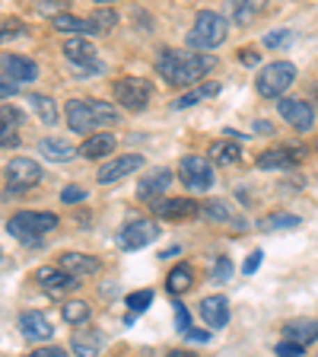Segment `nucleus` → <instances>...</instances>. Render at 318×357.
Returning a JSON list of instances; mask_svg holds the SVG:
<instances>
[{
	"instance_id": "5701e85b",
	"label": "nucleus",
	"mask_w": 318,
	"mask_h": 357,
	"mask_svg": "<svg viewBox=\"0 0 318 357\" xmlns=\"http://www.w3.org/2000/svg\"><path fill=\"white\" fill-rule=\"evenodd\" d=\"M38 153L45 156V160H51V163H67V160H74L77 156V147L70 141H64V137H42L38 141Z\"/></svg>"
},
{
	"instance_id": "4468645a",
	"label": "nucleus",
	"mask_w": 318,
	"mask_h": 357,
	"mask_svg": "<svg viewBox=\"0 0 318 357\" xmlns=\"http://www.w3.org/2000/svg\"><path fill=\"white\" fill-rule=\"evenodd\" d=\"M153 239H159V227L153 220H131L121 230V245H125L127 252H137V249L150 245Z\"/></svg>"
},
{
	"instance_id": "ddd939ff",
	"label": "nucleus",
	"mask_w": 318,
	"mask_h": 357,
	"mask_svg": "<svg viewBox=\"0 0 318 357\" xmlns=\"http://www.w3.org/2000/svg\"><path fill=\"white\" fill-rule=\"evenodd\" d=\"M305 160V150L296 147V144H289V147H271L255 160L258 169H293Z\"/></svg>"
},
{
	"instance_id": "7c9ffc66",
	"label": "nucleus",
	"mask_w": 318,
	"mask_h": 357,
	"mask_svg": "<svg viewBox=\"0 0 318 357\" xmlns=\"http://www.w3.org/2000/svg\"><path fill=\"white\" fill-rule=\"evenodd\" d=\"M105 344V335L102 332H74V351L77 354H83V357H93V354H99V348Z\"/></svg>"
},
{
	"instance_id": "6e6552de",
	"label": "nucleus",
	"mask_w": 318,
	"mask_h": 357,
	"mask_svg": "<svg viewBox=\"0 0 318 357\" xmlns=\"http://www.w3.org/2000/svg\"><path fill=\"white\" fill-rule=\"evenodd\" d=\"M3 182H7L10 192H26V188H35L42 182V166L29 156H13L3 169Z\"/></svg>"
},
{
	"instance_id": "473e14b6",
	"label": "nucleus",
	"mask_w": 318,
	"mask_h": 357,
	"mask_svg": "<svg viewBox=\"0 0 318 357\" xmlns=\"http://www.w3.org/2000/svg\"><path fill=\"white\" fill-rule=\"evenodd\" d=\"M261 13V0H230V20L245 26Z\"/></svg>"
},
{
	"instance_id": "2eb2a0df",
	"label": "nucleus",
	"mask_w": 318,
	"mask_h": 357,
	"mask_svg": "<svg viewBox=\"0 0 318 357\" xmlns=\"http://www.w3.org/2000/svg\"><path fill=\"white\" fill-rule=\"evenodd\" d=\"M35 281H38V287L48 290V294H64V290H74L77 284H80V278L64 271L61 265H42L35 271Z\"/></svg>"
},
{
	"instance_id": "9b49d317",
	"label": "nucleus",
	"mask_w": 318,
	"mask_h": 357,
	"mask_svg": "<svg viewBox=\"0 0 318 357\" xmlns=\"http://www.w3.org/2000/svg\"><path fill=\"white\" fill-rule=\"evenodd\" d=\"M143 166V156L141 153H125V156H115V160H109V163L99 166L96 172V182L99 185H115V182H121L125 176H131V172H137Z\"/></svg>"
},
{
	"instance_id": "412c9836",
	"label": "nucleus",
	"mask_w": 318,
	"mask_h": 357,
	"mask_svg": "<svg viewBox=\"0 0 318 357\" xmlns=\"http://www.w3.org/2000/svg\"><path fill=\"white\" fill-rule=\"evenodd\" d=\"M200 316H204V322H207L210 328H223L230 322V300L220 297V294L204 297L200 300Z\"/></svg>"
},
{
	"instance_id": "cd10ccee",
	"label": "nucleus",
	"mask_w": 318,
	"mask_h": 357,
	"mask_svg": "<svg viewBox=\"0 0 318 357\" xmlns=\"http://www.w3.org/2000/svg\"><path fill=\"white\" fill-rule=\"evenodd\" d=\"M191 284H194L191 265H175L169 271V278H166V287H169V294H175V297H182L185 290H191Z\"/></svg>"
},
{
	"instance_id": "423d86ee",
	"label": "nucleus",
	"mask_w": 318,
	"mask_h": 357,
	"mask_svg": "<svg viewBox=\"0 0 318 357\" xmlns=\"http://www.w3.org/2000/svg\"><path fill=\"white\" fill-rule=\"evenodd\" d=\"M64 58L74 64V77H80V80L102 74V61H99V54H96V45L89 42V38H83V36L67 38L64 42Z\"/></svg>"
},
{
	"instance_id": "3c124183",
	"label": "nucleus",
	"mask_w": 318,
	"mask_h": 357,
	"mask_svg": "<svg viewBox=\"0 0 318 357\" xmlns=\"http://www.w3.org/2000/svg\"><path fill=\"white\" fill-rule=\"evenodd\" d=\"M0 261H3V249H0Z\"/></svg>"
},
{
	"instance_id": "0eeeda50",
	"label": "nucleus",
	"mask_w": 318,
	"mask_h": 357,
	"mask_svg": "<svg viewBox=\"0 0 318 357\" xmlns=\"http://www.w3.org/2000/svg\"><path fill=\"white\" fill-rule=\"evenodd\" d=\"M115 99H118L121 109L127 112H143L147 109V102L153 99V83L147 80V77H125V80L115 83Z\"/></svg>"
},
{
	"instance_id": "ea45409f",
	"label": "nucleus",
	"mask_w": 318,
	"mask_h": 357,
	"mask_svg": "<svg viewBox=\"0 0 318 357\" xmlns=\"http://www.w3.org/2000/svg\"><path fill=\"white\" fill-rule=\"evenodd\" d=\"M64 3H67V0H38L35 10L42 16H54V13H64Z\"/></svg>"
},
{
	"instance_id": "4be33fe9",
	"label": "nucleus",
	"mask_w": 318,
	"mask_h": 357,
	"mask_svg": "<svg viewBox=\"0 0 318 357\" xmlns=\"http://www.w3.org/2000/svg\"><path fill=\"white\" fill-rule=\"evenodd\" d=\"M51 26L58 32H70V36H93V32H102V26H99L96 20H80V16H70V13H54Z\"/></svg>"
},
{
	"instance_id": "de8ad7c7",
	"label": "nucleus",
	"mask_w": 318,
	"mask_h": 357,
	"mask_svg": "<svg viewBox=\"0 0 318 357\" xmlns=\"http://www.w3.org/2000/svg\"><path fill=\"white\" fill-rule=\"evenodd\" d=\"M175 322H178V328H182V332H188V328H191V319H188L185 303H175Z\"/></svg>"
},
{
	"instance_id": "9d476101",
	"label": "nucleus",
	"mask_w": 318,
	"mask_h": 357,
	"mask_svg": "<svg viewBox=\"0 0 318 357\" xmlns=\"http://www.w3.org/2000/svg\"><path fill=\"white\" fill-rule=\"evenodd\" d=\"M277 112L287 125H293L296 131H309L315 125V109H312L305 99H296V96H277Z\"/></svg>"
},
{
	"instance_id": "e433bc0d",
	"label": "nucleus",
	"mask_w": 318,
	"mask_h": 357,
	"mask_svg": "<svg viewBox=\"0 0 318 357\" xmlns=\"http://www.w3.org/2000/svg\"><path fill=\"white\" fill-rule=\"evenodd\" d=\"M22 32H26V22H19V20H3L0 22V42H10V38L22 36Z\"/></svg>"
},
{
	"instance_id": "f704fd0d",
	"label": "nucleus",
	"mask_w": 318,
	"mask_h": 357,
	"mask_svg": "<svg viewBox=\"0 0 318 357\" xmlns=\"http://www.w3.org/2000/svg\"><path fill=\"white\" fill-rule=\"evenodd\" d=\"M127 312L131 316H137V312H143L150 303H153V290H134V294H127Z\"/></svg>"
},
{
	"instance_id": "39448f33",
	"label": "nucleus",
	"mask_w": 318,
	"mask_h": 357,
	"mask_svg": "<svg viewBox=\"0 0 318 357\" xmlns=\"http://www.w3.org/2000/svg\"><path fill=\"white\" fill-rule=\"evenodd\" d=\"M293 80H296V64L274 61V64H267L264 70L255 77V89H258V96H264V99H277L293 86Z\"/></svg>"
},
{
	"instance_id": "79ce46f5",
	"label": "nucleus",
	"mask_w": 318,
	"mask_h": 357,
	"mask_svg": "<svg viewBox=\"0 0 318 357\" xmlns=\"http://www.w3.org/2000/svg\"><path fill=\"white\" fill-rule=\"evenodd\" d=\"M261 261H264V252H261V249H255V252L248 255V259H245V265H242V275H255V271H258V268H261Z\"/></svg>"
},
{
	"instance_id": "a878e982",
	"label": "nucleus",
	"mask_w": 318,
	"mask_h": 357,
	"mask_svg": "<svg viewBox=\"0 0 318 357\" xmlns=\"http://www.w3.org/2000/svg\"><path fill=\"white\" fill-rule=\"evenodd\" d=\"M283 335L299 344H312L318 342V319H289L283 326Z\"/></svg>"
},
{
	"instance_id": "dca6fc26",
	"label": "nucleus",
	"mask_w": 318,
	"mask_h": 357,
	"mask_svg": "<svg viewBox=\"0 0 318 357\" xmlns=\"http://www.w3.org/2000/svg\"><path fill=\"white\" fill-rule=\"evenodd\" d=\"M198 217H204V220H210V223H226V227H232V230H245V220L230 208V201H220V198L200 201Z\"/></svg>"
},
{
	"instance_id": "393cba45",
	"label": "nucleus",
	"mask_w": 318,
	"mask_h": 357,
	"mask_svg": "<svg viewBox=\"0 0 318 357\" xmlns=\"http://www.w3.org/2000/svg\"><path fill=\"white\" fill-rule=\"evenodd\" d=\"M220 83H200V86H194V89H188L185 96H178L175 102H172V109H191V105H198V102H204V99H214V96H220Z\"/></svg>"
},
{
	"instance_id": "7ed1b4c3",
	"label": "nucleus",
	"mask_w": 318,
	"mask_h": 357,
	"mask_svg": "<svg viewBox=\"0 0 318 357\" xmlns=\"http://www.w3.org/2000/svg\"><path fill=\"white\" fill-rule=\"evenodd\" d=\"M226 36H230L226 16L216 13V10H204V13H198L191 32H188V48H194V52H214V48H220L226 42Z\"/></svg>"
},
{
	"instance_id": "f03ea898",
	"label": "nucleus",
	"mask_w": 318,
	"mask_h": 357,
	"mask_svg": "<svg viewBox=\"0 0 318 357\" xmlns=\"http://www.w3.org/2000/svg\"><path fill=\"white\" fill-rule=\"evenodd\" d=\"M64 115H67V128L74 134H93V131H102L109 125H118V109L111 102H102V99H89V96H77V99H67L64 105Z\"/></svg>"
},
{
	"instance_id": "c756f323",
	"label": "nucleus",
	"mask_w": 318,
	"mask_h": 357,
	"mask_svg": "<svg viewBox=\"0 0 318 357\" xmlns=\"http://www.w3.org/2000/svg\"><path fill=\"white\" fill-rule=\"evenodd\" d=\"M299 217L296 214H287V211H274V214H264L258 220V230L264 233H274V230H293V227H299Z\"/></svg>"
},
{
	"instance_id": "09e8293b",
	"label": "nucleus",
	"mask_w": 318,
	"mask_h": 357,
	"mask_svg": "<svg viewBox=\"0 0 318 357\" xmlns=\"http://www.w3.org/2000/svg\"><path fill=\"white\" fill-rule=\"evenodd\" d=\"M188 338H194V342H210V332H191V328H188Z\"/></svg>"
},
{
	"instance_id": "bb28decb",
	"label": "nucleus",
	"mask_w": 318,
	"mask_h": 357,
	"mask_svg": "<svg viewBox=\"0 0 318 357\" xmlns=\"http://www.w3.org/2000/svg\"><path fill=\"white\" fill-rule=\"evenodd\" d=\"M26 99H29V105L35 109L38 119H42V125H48V128L58 125V105H54L51 96H42V93H29Z\"/></svg>"
},
{
	"instance_id": "f257e3e1",
	"label": "nucleus",
	"mask_w": 318,
	"mask_h": 357,
	"mask_svg": "<svg viewBox=\"0 0 318 357\" xmlns=\"http://www.w3.org/2000/svg\"><path fill=\"white\" fill-rule=\"evenodd\" d=\"M216 67V58L210 52H178V48H163L156 54V70L163 74V80L169 86H191V83L204 80V74H210Z\"/></svg>"
},
{
	"instance_id": "c03bdc74",
	"label": "nucleus",
	"mask_w": 318,
	"mask_h": 357,
	"mask_svg": "<svg viewBox=\"0 0 318 357\" xmlns=\"http://www.w3.org/2000/svg\"><path fill=\"white\" fill-rule=\"evenodd\" d=\"M239 61H242V64H248V67H255V64H261V52L248 45V48H242V52H239Z\"/></svg>"
},
{
	"instance_id": "37998d69",
	"label": "nucleus",
	"mask_w": 318,
	"mask_h": 357,
	"mask_svg": "<svg viewBox=\"0 0 318 357\" xmlns=\"http://www.w3.org/2000/svg\"><path fill=\"white\" fill-rule=\"evenodd\" d=\"M32 357H67V351L58 348V344H42V348L32 351Z\"/></svg>"
},
{
	"instance_id": "6ab92c4d",
	"label": "nucleus",
	"mask_w": 318,
	"mask_h": 357,
	"mask_svg": "<svg viewBox=\"0 0 318 357\" xmlns=\"http://www.w3.org/2000/svg\"><path fill=\"white\" fill-rule=\"evenodd\" d=\"M115 134L111 131H93V134H86V141L77 147V153L80 156H86V160H102V156H109L111 150H115Z\"/></svg>"
},
{
	"instance_id": "f8f14e48",
	"label": "nucleus",
	"mask_w": 318,
	"mask_h": 357,
	"mask_svg": "<svg viewBox=\"0 0 318 357\" xmlns=\"http://www.w3.org/2000/svg\"><path fill=\"white\" fill-rule=\"evenodd\" d=\"M150 211L156 217H163V220H188V217H198V201L191 198H153L147 201Z\"/></svg>"
},
{
	"instance_id": "4c0bfd02",
	"label": "nucleus",
	"mask_w": 318,
	"mask_h": 357,
	"mask_svg": "<svg viewBox=\"0 0 318 357\" xmlns=\"http://www.w3.org/2000/svg\"><path fill=\"white\" fill-rule=\"evenodd\" d=\"M289 42H293V32L280 29V32H267L261 45H264V48H283V45H289Z\"/></svg>"
},
{
	"instance_id": "8fccbe9b",
	"label": "nucleus",
	"mask_w": 318,
	"mask_h": 357,
	"mask_svg": "<svg viewBox=\"0 0 318 357\" xmlns=\"http://www.w3.org/2000/svg\"><path fill=\"white\" fill-rule=\"evenodd\" d=\"M96 3H118V0H96Z\"/></svg>"
},
{
	"instance_id": "aec40b11",
	"label": "nucleus",
	"mask_w": 318,
	"mask_h": 357,
	"mask_svg": "<svg viewBox=\"0 0 318 357\" xmlns=\"http://www.w3.org/2000/svg\"><path fill=\"white\" fill-rule=\"evenodd\" d=\"M58 265L64 268V271H70V275H77V278H89L102 268V261H99L96 255H86V252H64L58 259Z\"/></svg>"
},
{
	"instance_id": "72a5a7b5",
	"label": "nucleus",
	"mask_w": 318,
	"mask_h": 357,
	"mask_svg": "<svg viewBox=\"0 0 318 357\" xmlns=\"http://www.w3.org/2000/svg\"><path fill=\"white\" fill-rule=\"evenodd\" d=\"M19 128L22 125L0 115V147H19Z\"/></svg>"
},
{
	"instance_id": "1a4fd4ad",
	"label": "nucleus",
	"mask_w": 318,
	"mask_h": 357,
	"mask_svg": "<svg viewBox=\"0 0 318 357\" xmlns=\"http://www.w3.org/2000/svg\"><path fill=\"white\" fill-rule=\"evenodd\" d=\"M178 178L185 182L191 192H207L210 185H214V163L210 160H204V156H198V153H191V156H185L182 163H178Z\"/></svg>"
},
{
	"instance_id": "58836bf2",
	"label": "nucleus",
	"mask_w": 318,
	"mask_h": 357,
	"mask_svg": "<svg viewBox=\"0 0 318 357\" xmlns=\"http://www.w3.org/2000/svg\"><path fill=\"white\" fill-rule=\"evenodd\" d=\"M274 354H280V357H303L305 354V344H299V342H293V338H287V342H280L274 348Z\"/></svg>"
},
{
	"instance_id": "603ef678",
	"label": "nucleus",
	"mask_w": 318,
	"mask_h": 357,
	"mask_svg": "<svg viewBox=\"0 0 318 357\" xmlns=\"http://www.w3.org/2000/svg\"><path fill=\"white\" fill-rule=\"evenodd\" d=\"M315 150H318V141H315Z\"/></svg>"
},
{
	"instance_id": "20e7f679",
	"label": "nucleus",
	"mask_w": 318,
	"mask_h": 357,
	"mask_svg": "<svg viewBox=\"0 0 318 357\" xmlns=\"http://www.w3.org/2000/svg\"><path fill=\"white\" fill-rule=\"evenodd\" d=\"M58 214H51V211H19V214H13L7 220V233L13 239H19V243H42V236H48V233L58 227Z\"/></svg>"
},
{
	"instance_id": "c9c22d12",
	"label": "nucleus",
	"mask_w": 318,
	"mask_h": 357,
	"mask_svg": "<svg viewBox=\"0 0 318 357\" xmlns=\"http://www.w3.org/2000/svg\"><path fill=\"white\" fill-rule=\"evenodd\" d=\"M230 278H232V261H230V255H220V259L214 261V281L226 284Z\"/></svg>"
},
{
	"instance_id": "b1692460",
	"label": "nucleus",
	"mask_w": 318,
	"mask_h": 357,
	"mask_svg": "<svg viewBox=\"0 0 318 357\" xmlns=\"http://www.w3.org/2000/svg\"><path fill=\"white\" fill-rule=\"evenodd\" d=\"M172 172L169 169H156L153 176H143L141 178V185H137V198L141 201H153V198H159V195L166 192V188L172 185Z\"/></svg>"
},
{
	"instance_id": "49530a36",
	"label": "nucleus",
	"mask_w": 318,
	"mask_h": 357,
	"mask_svg": "<svg viewBox=\"0 0 318 357\" xmlns=\"http://www.w3.org/2000/svg\"><path fill=\"white\" fill-rule=\"evenodd\" d=\"M93 20H96L99 26H102V29H111V26H115V20H118V16L111 13V10H99V13H93Z\"/></svg>"
},
{
	"instance_id": "a19ab883",
	"label": "nucleus",
	"mask_w": 318,
	"mask_h": 357,
	"mask_svg": "<svg viewBox=\"0 0 318 357\" xmlns=\"http://www.w3.org/2000/svg\"><path fill=\"white\" fill-rule=\"evenodd\" d=\"M83 198H86V188L83 185H67L64 192H61V201H64V204H80Z\"/></svg>"
},
{
	"instance_id": "c85d7f7f",
	"label": "nucleus",
	"mask_w": 318,
	"mask_h": 357,
	"mask_svg": "<svg viewBox=\"0 0 318 357\" xmlns=\"http://www.w3.org/2000/svg\"><path fill=\"white\" fill-rule=\"evenodd\" d=\"M207 156H210V163L232 166V163H239L242 150H239V144H232V141H214L210 144V150H207Z\"/></svg>"
},
{
	"instance_id": "2f4dec72",
	"label": "nucleus",
	"mask_w": 318,
	"mask_h": 357,
	"mask_svg": "<svg viewBox=\"0 0 318 357\" xmlns=\"http://www.w3.org/2000/svg\"><path fill=\"white\" fill-rule=\"evenodd\" d=\"M61 316H64V322H70V326H86L89 316H93V310H89L86 300H64V306H61Z\"/></svg>"
},
{
	"instance_id": "f3484780",
	"label": "nucleus",
	"mask_w": 318,
	"mask_h": 357,
	"mask_svg": "<svg viewBox=\"0 0 318 357\" xmlns=\"http://www.w3.org/2000/svg\"><path fill=\"white\" fill-rule=\"evenodd\" d=\"M0 70H3V77L19 83V86L38 80V64L32 58H22V54H3L0 58Z\"/></svg>"
},
{
	"instance_id": "a18cd8bd",
	"label": "nucleus",
	"mask_w": 318,
	"mask_h": 357,
	"mask_svg": "<svg viewBox=\"0 0 318 357\" xmlns=\"http://www.w3.org/2000/svg\"><path fill=\"white\" fill-rule=\"evenodd\" d=\"M16 89H19V83H13L10 77L0 74V99H13V96H16Z\"/></svg>"
},
{
	"instance_id": "a211bd4d",
	"label": "nucleus",
	"mask_w": 318,
	"mask_h": 357,
	"mask_svg": "<svg viewBox=\"0 0 318 357\" xmlns=\"http://www.w3.org/2000/svg\"><path fill=\"white\" fill-rule=\"evenodd\" d=\"M19 332L29 338V342H48L54 335V322L38 310H29L19 316Z\"/></svg>"
}]
</instances>
